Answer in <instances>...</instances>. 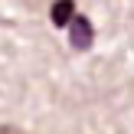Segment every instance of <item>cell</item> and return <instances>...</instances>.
Segmentation results:
<instances>
[{
    "label": "cell",
    "mask_w": 134,
    "mask_h": 134,
    "mask_svg": "<svg viewBox=\"0 0 134 134\" xmlns=\"http://www.w3.org/2000/svg\"><path fill=\"white\" fill-rule=\"evenodd\" d=\"M0 134H23V131H16V128H10V124H0Z\"/></svg>",
    "instance_id": "3"
},
{
    "label": "cell",
    "mask_w": 134,
    "mask_h": 134,
    "mask_svg": "<svg viewBox=\"0 0 134 134\" xmlns=\"http://www.w3.org/2000/svg\"><path fill=\"white\" fill-rule=\"evenodd\" d=\"M49 16L56 26H72V20L79 16L75 13V0H56V3L49 7Z\"/></svg>",
    "instance_id": "2"
},
{
    "label": "cell",
    "mask_w": 134,
    "mask_h": 134,
    "mask_svg": "<svg viewBox=\"0 0 134 134\" xmlns=\"http://www.w3.org/2000/svg\"><path fill=\"white\" fill-rule=\"evenodd\" d=\"M69 43H72V49H88L92 43H95V26L88 23V16H82L79 13L75 20H72V26H69Z\"/></svg>",
    "instance_id": "1"
}]
</instances>
